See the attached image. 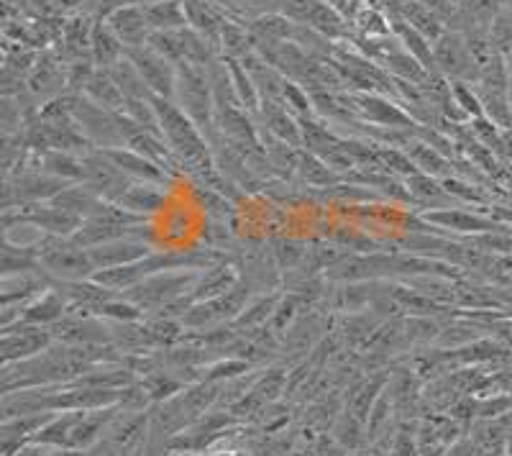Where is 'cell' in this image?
Wrapping results in <instances>:
<instances>
[{
  "instance_id": "cell-18",
  "label": "cell",
  "mask_w": 512,
  "mask_h": 456,
  "mask_svg": "<svg viewBox=\"0 0 512 456\" xmlns=\"http://www.w3.org/2000/svg\"><path fill=\"white\" fill-rule=\"evenodd\" d=\"M162 188L164 185H154V182H131V188L121 195L118 205L136 216L152 218L162 213L167 205V193Z\"/></svg>"
},
{
  "instance_id": "cell-33",
  "label": "cell",
  "mask_w": 512,
  "mask_h": 456,
  "mask_svg": "<svg viewBox=\"0 0 512 456\" xmlns=\"http://www.w3.org/2000/svg\"><path fill=\"white\" fill-rule=\"evenodd\" d=\"M282 106L297 118L315 116V106L310 93L303 88V85H297V82L292 80H285V88H282Z\"/></svg>"
},
{
  "instance_id": "cell-30",
  "label": "cell",
  "mask_w": 512,
  "mask_h": 456,
  "mask_svg": "<svg viewBox=\"0 0 512 456\" xmlns=\"http://www.w3.org/2000/svg\"><path fill=\"white\" fill-rule=\"evenodd\" d=\"M108 72H111L113 80H116V85L121 88L126 103H131V100H149V98H152V90L146 88L144 77H141L139 70H136V67L128 62V57H123L121 62H118V65H113Z\"/></svg>"
},
{
  "instance_id": "cell-32",
  "label": "cell",
  "mask_w": 512,
  "mask_h": 456,
  "mask_svg": "<svg viewBox=\"0 0 512 456\" xmlns=\"http://www.w3.org/2000/svg\"><path fill=\"white\" fill-rule=\"evenodd\" d=\"M443 188L456 203H466V205H492V195L487 193L484 185H477L472 180H464V177H446L443 180Z\"/></svg>"
},
{
  "instance_id": "cell-37",
  "label": "cell",
  "mask_w": 512,
  "mask_h": 456,
  "mask_svg": "<svg viewBox=\"0 0 512 456\" xmlns=\"http://www.w3.org/2000/svg\"><path fill=\"white\" fill-rule=\"evenodd\" d=\"M172 456H254L249 449H241V446H226V449H210L203 454H172Z\"/></svg>"
},
{
  "instance_id": "cell-40",
  "label": "cell",
  "mask_w": 512,
  "mask_h": 456,
  "mask_svg": "<svg viewBox=\"0 0 512 456\" xmlns=\"http://www.w3.org/2000/svg\"><path fill=\"white\" fill-rule=\"evenodd\" d=\"M505 449H507V456H512V431H510V436H507V444H505Z\"/></svg>"
},
{
  "instance_id": "cell-27",
  "label": "cell",
  "mask_w": 512,
  "mask_h": 456,
  "mask_svg": "<svg viewBox=\"0 0 512 456\" xmlns=\"http://www.w3.org/2000/svg\"><path fill=\"white\" fill-rule=\"evenodd\" d=\"M82 95H88L93 103L108 108V111H123L126 108V98H123L121 88H118L116 80H113V75L108 70H95L93 80L88 82V88H85Z\"/></svg>"
},
{
  "instance_id": "cell-41",
  "label": "cell",
  "mask_w": 512,
  "mask_h": 456,
  "mask_svg": "<svg viewBox=\"0 0 512 456\" xmlns=\"http://www.w3.org/2000/svg\"><path fill=\"white\" fill-rule=\"evenodd\" d=\"M131 456H146V451L139 449V451H134V454H131Z\"/></svg>"
},
{
  "instance_id": "cell-38",
  "label": "cell",
  "mask_w": 512,
  "mask_h": 456,
  "mask_svg": "<svg viewBox=\"0 0 512 456\" xmlns=\"http://www.w3.org/2000/svg\"><path fill=\"white\" fill-rule=\"evenodd\" d=\"M49 451H52V449H47V446L29 444V446H24V449H18L13 456H47Z\"/></svg>"
},
{
  "instance_id": "cell-15",
  "label": "cell",
  "mask_w": 512,
  "mask_h": 456,
  "mask_svg": "<svg viewBox=\"0 0 512 456\" xmlns=\"http://www.w3.org/2000/svg\"><path fill=\"white\" fill-rule=\"evenodd\" d=\"M185 3V13H187V26L192 31H198L205 41H210L213 47L218 49L221 54V31L223 24H226L228 18L223 16L221 8L213 3V0H182Z\"/></svg>"
},
{
  "instance_id": "cell-2",
  "label": "cell",
  "mask_w": 512,
  "mask_h": 456,
  "mask_svg": "<svg viewBox=\"0 0 512 456\" xmlns=\"http://www.w3.org/2000/svg\"><path fill=\"white\" fill-rule=\"evenodd\" d=\"M198 280L200 272H195V269H167V272L146 277L144 282H139V285H134L121 295L134 305H139L144 310V316L146 313L157 316V313L187 298L192 293V287L198 285Z\"/></svg>"
},
{
  "instance_id": "cell-6",
  "label": "cell",
  "mask_w": 512,
  "mask_h": 456,
  "mask_svg": "<svg viewBox=\"0 0 512 456\" xmlns=\"http://www.w3.org/2000/svg\"><path fill=\"white\" fill-rule=\"evenodd\" d=\"M72 116H75L82 136H85L95 149L126 147L121 121H118V111H108V108L98 106V103H93L88 95H75Z\"/></svg>"
},
{
  "instance_id": "cell-7",
  "label": "cell",
  "mask_w": 512,
  "mask_h": 456,
  "mask_svg": "<svg viewBox=\"0 0 512 456\" xmlns=\"http://www.w3.org/2000/svg\"><path fill=\"white\" fill-rule=\"evenodd\" d=\"M52 328L34 326V323H11L3 328V339H0V357L3 364H16L24 359L39 357L41 351H47L54 346Z\"/></svg>"
},
{
  "instance_id": "cell-13",
  "label": "cell",
  "mask_w": 512,
  "mask_h": 456,
  "mask_svg": "<svg viewBox=\"0 0 512 456\" xmlns=\"http://www.w3.org/2000/svg\"><path fill=\"white\" fill-rule=\"evenodd\" d=\"M256 123L262 134L274 136V139H282L292 147L303 149V134H300V121L297 116H292L282 103H272V100H262V108L256 113Z\"/></svg>"
},
{
  "instance_id": "cell-8",
  "label": "cell",
  "mask_w": 512,
  "mask_h": 456,
  "mask_svg": "<svg viewBox=\"0 0 512 456\" xmlns=\"http://www.w3.org/2000/svg\"><path fill=\"white\" fill-rule=\"evenodd\" d=\"M425 223L436 226V234H461V236H477L489 234V231H505L510 228L502 223L500 218L492 213H479V211H464L459 205L454 208H441V211H425Z\"/></svg>"
},
{
  "instance_id": "cell-29",
  "label": "cell",
  "mask_w": 512,
  "mask_h": 456,
  "mask_svg": "<svg viewBox=\"0 0 512 456\" xmlns=\"http://www.w3.org/2000/svg\"><path fill=\"white\" fill-rule=\"evenodd\" d=\"M277 305H280V295H274V293L256 295V298H251L249 303H246V308L241 310V316L233 321V326H236V328H262V326H267V323L272 321Z\"/></svg>"
},
{
  "instance_id": "cell-3",
  "label": "cell",
  "mask_w": 512,
  "mask_h": 456,
  "mask_svg": "<svg viewBox=\"0 0 512 456\" xmlns=\"http://www.w3.org/2000/svg\"><path fill=\"white\" fill-rule=\"evenodd\" d=\"M39 252V267L49 280H90L95 275V264L90 259V252L85 246L75 244L72 239H62V236H49L36 244Z\"/></svg>"
},
{
  "instance_id": "cell-9",
  "label": "cell",
  "mask_w": 512,
  "mask_h": 456,
  "mask_svg": "<svg viewBox=\"0 0 512 456\" xmlns=\"http://www.w3.org/2000/svg\"><path fill=\"white\" fill-rule=\"evenodd\" d=\"M82 159H85V172H88L82 185L88 190H93L98 198L108 200V203H118L121 195L131 188V182L134 180L123 175L116 164L108 159V154H105L103 149H88V152L82 154Z\"/></svg>"
},
{
  "instance_id": "cell-17",
  "label": "cell",
  "mask_w": 512,
  "mask_h": 456,
  "mask_svg": "<svg viewBox=\"0 0 512 456\" xmlns=\"http://www.w3.org/2000/svg\"><path fill=\"white\" fill-rule=\"evenodd\" d=\"M405 185H408V193L413 205L423 208L425 211H441V208H454L456 203L451 195L443 188V180L433 175H425V172H415V175L405 177Z\"/></svg>"
},
{
  "instance_id": "cell-5",
  "label": "cell",
  "mask_w": 512,
  "mask_h": 456,
  "mask_svg": "<svg viewBox=\"0 0 512 456\" xmlns=\"http://www.w3.org/2000/svg\"><path fill=\"white\" fill-rule=\"evenodd\" d=\"M433 59H436V72L446 77L448 82H477L482 65L469 49V41L461 31L446 29L433 41Z\"/></svg>"
},
{
  "instance_id": "cell-14",
  "label": "cell",
  "mask_w": 512,
  "mask_h": 456,
  "mask_svg": "<svg viewBox=\"0 0 512 456\" xmlns=\"http://www.w3.org/2000/svg\"><path fill=\"white\" fill-rule=\"evenodd\" d=\"M103 152L108 154V159L116 164L123 175L131 177L134 182H154V185H164V188H167V182L172 180V175H169L167 170H162L157 162L146 159L144 154L134 152V149L118 147V149H103Z\"/></svg>"
},
{
  "instance_id": "cell-28",
  "label": "cell",
  "mask_w": 512,
  "mask_h": 456,
  "mask_svg": "<svg viewBox=\"0 0 512 456\" xmlns=\"http://www.w3.org/2000/svg\"><path fill=\"white\" fill-rule=\"evenodd\" d=\"M0 269H3V277L26 275V272L41 269L36 246H16L3 239V264H0Z\"/></svg>"
},
{
  "instance_id": "cell-20",
  "label": "cell",
  "mask_w": 512,
  "mask_h": 456,
  "mask_svg": "<svg viewBox=\"0 0 512 456\" xmlns=\"http://www.w3.org/2000/svg\"><path fill=\"white\" fill-rule=\"evenodd\" d=\"M90 57H93V65L98 70H111L113 65H118L126 57V47H123L121 39L113 34V29L103 18H95L93 39H90Z\"/></svg>"
},
{
  "instance_id": "cell-10",
  "label": "cell",
  "mask_w": 512,
  "mask_h": 456,
  "mask_svg": "<svg viewBox=\"0 0 512 456\" xmlns=\"http://www.w3.org/2000/svg\"><path fill=\"white\" fill-rule=\"evenodd\" d=\"M128 62L139 70L144 77L146 88L152 90V95L159 98L175 100V85H177V67L164 59L162 54L154 52L152 47H139V49H126Z\"/></svg>"
},
{
  "instance_id": "cell-12",
  "label": "cell",
  "mask_w": 512,
  "mask_h": 456,
  "mask_svg": "<svg viewBox=\"0 0 512 456\" xmlns=\"http://www.w3.org/2000/svg\"><path fill=\"white\" fill-rule=\"evenodd\" d=\"M108 21V26L113 29V34L121 39V44L126 49H139L149 44V36H152V26L146 21V13L141 6H121L118 11H113L111 16L103 18Z\"/></svg>"
},
{
  "instance_id": "cell-25",
  "label": "cell",
  "mask_w": 512,
  "mask_h": 456,
  "mask_svg": "<svg viewBox=\"0 0 512 456\" xmlns=\"http://www.w3.org/2000/svg\"><path fill=\"white\" fill-rule=\"evenodd\" d=\"M390 26H392V34H395V39L400 41L402 47L408 49V52L413 54L415 59H418V62L425 67V70L433 72V75H438V72H436V59H433V41L425 39V36L420 34V31H415L410 24H405L402 18H392Z\"/></svg>"
},
{
  "instance_id": "cell-35",
  "label": "cell",
  "mask_w": 512,
  "mask_h": 456,
  "mask_svg": "<svg viewBox=\"0 0 512 456\" xmlns=\"http://www.w3.org/2000/svg\"><path fill=\"white\" fill-rule=\"evenodd\" d=\"M272 254L274 259H277V264H280V269L292 272V269H297L303 264L308 249H303V244H297V241L292 239H277L272 244Z\"/></svg>"
},
{
  "instance_id": "cell-23",
  "label": "cell",
  "mask_w": 512,
  "mask_h": 456,
  "mask_svg": "<svg viewBox=\"0 0 512 456\" xmlns=\"http://www.w3.org/2000/svg\"><path fill=\"white\" fill-rule=\"evenodd\" d=\"M39 167L59 180L70 182V185H82L85 182V159L82 154L72 152H44L39 154Z\"/></svg>"
},
{
  "instance_id": "cell-24",
  "label": "cell",
  "mask_w": 512,
  "mask_h": 456,
  "mask_svg": "<svg viewBox=\"0 0 512 456\" xmlns=\"http://www.w3.org/2000/svg\"><path fill=\"white\" fill-rule=\"evenodd\" d=\"M397 18H402L405 24H410L415 31H420L425 39H431V41H436L438 36L448 29L446 18H441L436 11L423 6V3H415V0H402L400 16Z\"/></svg>"
},
{
  "instance_id": "cell-21",
  "label": "cell",
  "mask_w": 512,
  "mask_h": 456,
  "mask_svg": "<svg viewBox=\"0 0 512 456\" xmlns=\"http://www.w3.org/2000/svg\"><path fill=\"white\" fill-rule=\"evenodd\" d=\"M295 182L297 185H303V188L318 190L320 193V190H331L336 188V185H341L344 177L338 175L336 170H331L323 159L303 149V154H300V164H297Z\"/></svg>"
},
{
  "instance_id": "cell-1",
  "label": "cell",
  "mask_w": 512,
  "mask_h": 456,
  "mask_svg": "<svg viewBox=\"0 0 512 456\" xmlns=\"http://www.w3.org/2000/svg\"><path fill=\"white\" fill-rule=\"evenodd\" d=\"M177 67L175 103L192 118V123L205 134V139L213 144L218 139L216 126V95H213V82H210L208 67L180 62Z\"/></svg>"
},
{
  "instance_id": "cell-34",
  "label": "cell",
  "mask_w": 512,
  "mask_h": 456,
  "mask_svg": "<svg viewBox=\"0 0 512 456\" xmlns=\"http://www.w3.org/2000/svg\"><path fill=\"white\" fill-rule=\"evenodd\" d=\"M489 44H492L495 54H502V57L512 52V11L502 8L497 13L492 26H489Z\"/></svg>"
},
{
  "instance_id": "cell-36",
  "label": "cell",
  "mask_w": 512,
  "mask_h": 456,
  "mask_svg": "<svg viewBox=\"0 0 512 456\" xmlns=\"http://www.w3.org/2000/svg\"><path fill=\"white\" fill-rule=\"evenodd\" d=\"M415 3H423V6L436 11L438 16L446 18V21H451V16L456 13V0H415Z\"/></svg>"
},
{
  "instance_id": "cell-16",
  "label": "cell",
  "mask_w": 512,
  "mask_h": 456,
  "mask_svg": "<svg viewBox=\"0 0 512 456\" xmlns=\"http://www.w3.org/2000/svg\"><path fill=\"white\" fill-rule=\"evenodd\" d=\"M67 313H70V300L64 298L57 287L49 285V290H44L39 298H34L29 305H24V308H21V313H18V321L52 328L54 323L62 321Z\"/></svg>"
},
{
  "instance_id": "cell-22",
  "label": "cell",
  "mask_w": 512,
  "mask_h": 456,
  "mask_svg": "<svg viewBox=\"0 0 512 456\" xmlns=\"http://www.w3.org/2000/svg\"><path fill=\"white\" fill-rule=\"evenodd\" d=\"M49 203L62 208V211L72 213V216H80L82 221H88V218L98 216V211L108 203V200L98 198V195H95L93 190L85 188V185H70V188L62 190V193L54 200H49Z\"/></svg>"
},
{
  "instance_id": "cell-26",
  "label": "cell",
  "mask_w": 512,
  "mask_h": 456,
  "mask_svg": "<svg viewBox=\"0 0 512 456\" xmlns=\"http://www.w3.org/2000/svg\"><path fill=\"white\" fill-rule=\"evenodd\" d=\"M144 13L149 26H152V31L187 29V13L182 0H164V3H154V6H146Z\"/></svg>"
},
{
  "instance_id": "cell-39",
  "label": "cell",
  "mask_w": 512,
  "mask_h": 456,
  "mask_svg": "<svg viewBox=\"0 0 512 456\" xmlns=\"http://www.w3.org/2000/svg\"><path fill=\"white\" fill-rule=\"evenodd\" d=\"M131 6H154V3H164V0H128Z\"/></svg>"
},
{
  "instance_id": "cell-19",
  "label": "cell",
  "mask_w": 512,
  "mask_h": 456,
  "mask_svg": "<svg viewBox=\"0 0 512 456\" xmlns=\"http://www.w3.org/2000/svg\"><path fill=\"white\" fill-rule=\"evenodd\" d=\"M405 152H408V157L413 159L415 167H418L420 172H425V175H433L438 177V180L459 175V162L446 157L441 149H436L433 144L423 141L420 136L415 141H410V147L405 149Z\"/></svg>"
},
{
  "instance_id": "cell-11",
  "label": "cell",
  "mask_w": 512,
  "mask_h": 456,
  "mask_svg": "<svg viewBox=\"0 0 512 456\" xmlns=\"http://www.w3.org/2000/svg\"><path fill=\"white\" fill-rule=\"evenodd\" d=\"M90 259L95 264V272L98 269H113V267H123V264H134L139 259L149 257L152 252H157L152 246V241L146 239H118V241H108V244H100L88 249Z\"/></svg>"
},
{
  "instance_id": "cell-4",
  "label": "cell",
  "mask_w": 512,
  "mask_h": 456,
  "mask_svg": "<svg viewBox=\"0 0 512 456\" xmlns=\"http://www.w3.org/2000/svg\"><path fill=\"white\" fill-rule=\"evenodd\" d=\"M356 121L377 129H418L420 123L410 116L397 98L382 93H341Z\"/></svg>"
},
{
  "instance_id": "cell-31",
  "label": "cell",
  "mask_w": 512,
  "mask_h": 456,
  "mask_svg": "<svg viewBox=\"0 0 512 456\" xmlns=\"http://www.w3.org/2000/svg\"><path fill=\"white\" fill-rule=\"evenodd\" d=\"M351 26L356 29V36H364V39H384V36H392L390 18L384 16L382 11H377L374 6H361L356 11V16L351 18Z\"/></svg>"
}]
</instances>
